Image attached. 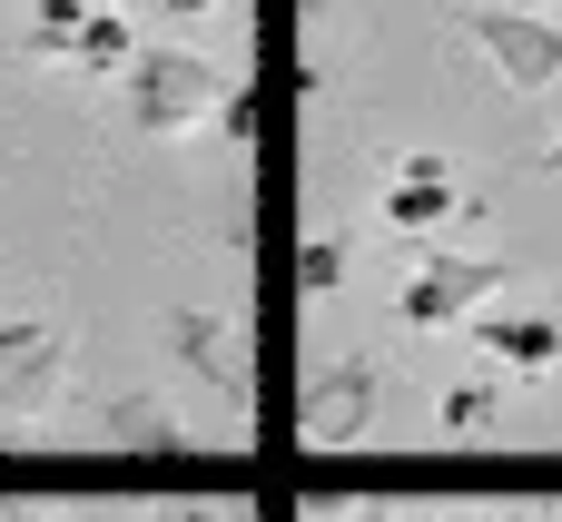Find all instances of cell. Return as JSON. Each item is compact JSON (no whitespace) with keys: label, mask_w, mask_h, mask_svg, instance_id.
<instances>
[{"label":"cell","mask_w":562,"mask_h":522,"mask_svg":"<svg viewBox=\"0 0 562 522\" xmlns=\"http://www.w3.org/2000/svg\"><path fill=\"white\" fill-rule=\"evenodd\" d=\"M119 89H128V128H148V138H188L217 99H227V69L207 59V49H188V39H168V49H128V69H119Z\"/></svg>","instance_id":"obj_1"},{"label":"cell","mask_w":562,"mask_h":522,"mask_svg":"<svg viewBox=\"0 0 562 522\" xmlns=\"http://www.w3.org/2000/svg\"><path fill=\"white\" fill-rule=\"evenodd\" d=\"M494 286H524V266H504V257H454V247H425V257L405 266V286H395V326H415V336H435V326H464V316H484V306H494Z\"/></svg>","instance_id":"obj_2"},{"label":"cell","mask_w":562,"mask_h":522,"mask_svg":"<svg viewBox=\"0 0 562 522\" xmlns=\"http://www.w3.org/2000/svg\"><path fill=\"white\" fill-rule=\"evenodd\" d=\"M375 405H385V365H375V355H326V365L306 375V395H296V434H306V454H346V444H366V434H375Z\"/></svg>","instance_id":"obj_3"},{"label":"cell","mask_w":562,"mask_h":522,"mask_svg":"<svg viewBox=\"0 0 562 522\" xmlns=\"http://www.w3.org/2000/svg\"><path fill=\"white\" fill-rule=\"evenodd\" d=\"M454 30L494 59L504 89H553L562 79V10H454Z\"/></svg>","instance_id":"obj_4"},{"label":"cell","mask_w":562,"mask_h":522,"mask_svg":"<svg viewBox=\"0 0 562 522\" xmlns=\"http://www.w3.org/2000/svg\"><path fill=\"white\" fill-rule=\"evenodd\" d=\"M168 355H178L188 385H207L227 415L257 405V385H247V326H237V316H217V306H178V316H168Z\"/></svg>","instance_id":"obj_5"},{"label":"cell","mask_w":562,"mask_h":522,"mask_svg":"<svg viewBox=\"0 0 562 522\" xmlns=\"http://www.w3.org/2000/svg\"><path fill=\"white\" fill-rule=\"evenodd\" d=\"M375 217H385L395 237H445V227L464 217V188H454V168H445L435 148H405L395 178H385V197H375Z\"/></svg>","instance_id":"obj_6"},{"label":"cell","mask_w":562,"mask_h":522,"mask_svg":"<svg viewBox=\"0 0 562 522\" xmlns=\"http://www.w3.org/2000/svg\"><path fill=\"white\" fill-rule=\"evenodd\" d=\"M59 385H69V345L40 326V345H30L20 365H0V424H40V415L59 405Z\"/></svg>","instance_id":"obj_7"},{"label":"cell","mask_w":562,"mask_h":522,"mask_svg":"<svg viewBox=\"0 0 562 522\" xmlns=\"http://www.w3.org/2000/svg\"><path fill=\"white\" fill-rule=\"evenodd\" d=\"M474 345L494 355V375H553L562 365V316H474Z\"/></svg>","instance_id":"obj_8"},{"label":"cell","mask_w":562,"mask_h":522,"mask_svg":"<svg viewBox=\"0 0 562 522\" xmlns=\"http://www.w3.org/2000/svg\"><path fill=\"white\" fill-rule=\"evenodd\" d=\"M99 444H119V454H178L188 434H178L168 395H109L99 405Z\"/></svg>","instance_id":"obj_9"},{"label":"cell","mask_w":562,"mask_h":522,"mask_svg":"<svg viewBox=\"0 0 562 522\" xmlns=\"http://www.w3.org/2000/svg\"><path fill=\"white\" fill-rule=\"evenodd\" d=\"M128 49H138V30H128V10H109V0H99L89 20H69V30H59V59H69V69H89V79H119V69H128Z\"/></svg>","instance_id":"obj_10"},{"label":"cell","mask_w":562,"mask_h":522,"mask_svg":"<svg viewBox=\"0 0 562 522\" xmlns=\"http://www.w3.org/2000/svg\"><path fill=\"white\" fill-rule=\"evenodd\" d=\"M494 424H504V385H494V375L445 395V434H494Z\"/></svg>","instance_id":"obj_11"},{"label":"cell","mask_w":562,"mask_h":522,"mask_svg":"<svg viewBox=\"0 0 562 522\" xmlns=\"http://www.w3.org/2000/svg\"><path fill=\"white\" fill-rule=\"evenodd\" d=\"M99 0H30V59H59V30L89 20Z\"/></svg>","instance_id":"obj_12"},{"label":"cell","mask_w":562,"mask_h":522,"mask_svg":"<svg viewBox=\"0 0 562 522\" xmlns=\"http://www.w3.org/2000/svg\"><path fill=\"white\" fill-rule=\"evenodd\" d=\"M336 276H346V247H336V237H306V247H296V286H306V296H336Z\"/></svg>","instance_id":"obj_13"},{"label":"cell","mask_w":562,"mask_h":522,"mask_svg":"<svg viewBox=\"0 0 562 522\" xmlns=\"http://www.w3.org/2000/svg\"><path fill=\"white\" fill-rule=\"evenodd\" d=\"M217 128H227V138H257V89H237V79H227V99H217Z\"/></svg>","instance_id":"obj_14"},{"label":"cell","mask_w":562,"mask_h":522,"mask_svg":"<svg viewBox=\"0 0 562 522\" xmlns=\"http://www.w3.org/2000/svg\"><path fill=\"white\" fill-rule=\"evenodd\" d=\"M148 522H247V513H237V503H198V493H188V503H158Z\"/></svg>","instance_id":"obj_15"},{"label":"cell","mask_w":562,"mask_h":522,"mask_svg":"<svg viewBox=\"0 0 562 522\" xmlns=\"http://www.w3.org/2000/svg\"><path fill=\"white\" fill-rule=\"evenodd\" d=\"M30 345H40V326H30V316H10V326H0V365H20Z\"/></svg>","instance_id":"obj_16"},{"label":"cell","mask_w":562,"mask_h":522,"mask_svg":"<svg viewBox=\"0 0 562 522\" xmlns=\"http://www.w3.org/2000/svg\"><path fill=\"white\" fill-rule=\"evenodd\" d=\"M158 10H168V20H207L217 0H158Z\"/></svg>","instance_id":"obj_17"},{"label":"cell","mask_w":562,"mask_h":522,"mask_svg":"<svg viewBox=\"0 0 562 522\" xmlns=\"http://www.w3.org/2000/svg\"><path fill=\"white\" fill-rule=\"evenodd\" d=\"M543 168H553V178H562V118H553V138H543Z\"/></svg>","instance_id":"obj_18"}]
</instances>
